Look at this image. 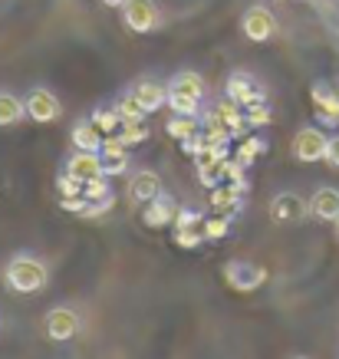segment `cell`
<instances>
[{
  "label": "cell",
  "instance_id": "35",
  "mask_svg": "<svg viewBox=\"0 0 339 359\" xmlns=\"http://www.w3.org/2000/svg\"><path fill=\"white\" fill-rule=\"evenodd\" d=\"M323 162L329 165V168H336L339 172V135H329V145H326V158Z\"/></svg>",
  "mask_w": 339,
  "mask_h": 359
},
{
  "label": "cell",
  "instance_id": "2",
  "mask_svg": "<svg viewBox=\"0 0 339 359\" xmlns=\"http://www.w3.org/2000/svg\"><path fill=\"white\" fill-rule=\"evenodd\" d=\"M221 273H224V283L230 290H237V294H254V290H261L267 283V267L254 261H228Z\"/></svg>",
  "mask_w": 339,
  "mask_h": 359
},
{
  "label": "cell",
  "instance_id": "27",
  "mask_svg": "<svg viewBox=\"0 0 339 359\" xmlns=\"http://www.w3.org/2000/svg\"><path fill=\"white\" fill-rule=\"evenodd\" d=\"M116 109H119L122 122H142V119H148V112L139 106V99L132 96V93H125V96L116 102Z\"/></svg>",
  "mask_w": 339,
  "mask_h": 359
},
{
  "label": "cell",
  "instance_id": "15",
  "mask_svg": "<svg viewBox=\"0 0 339 359\" xmlns=\"http://www.w3.org/2000/svg\"><path fill=\"white\" fill-rule=\"evenodd\" d=\"M129 93L139 99V106H142L148 116H152V112H162L165 106H168V86H165V83H155V79H139Z\"/></svg>",
  "mask_w": 339,
  "mask_h": 359
},
{
  "label": "cell",
  "instance_id": "20",
  "mask_svg": "<svg viewBox=\"0 0 339 359\" xmlns=\"http://www.w3.org/2000/svg\"><path fill=\"white\" fill-rule=\"evenodd\" d=\"M23 119H27V102L7 89H0V129H13Z\"/></svg>",
  "mask_w": 339,
  "mask_h": 359
},
{
  "label": "cell",
  "instance_id": "19",
  "mask_svg": "<svg viewBox=\"0 0 339 359\" xmlns=\"http://www.w3.org/2000/svg\"><path fill=\"white\" fill-rule=\"evenodd\" d=\"M165 86H168V93H185V96H195V99L208 96V83H205V76H198L195 69H181V73H175Z\"/></svg>",
  "mask_w": 339,
  "mask_h": 359
},
{
  "label": "cell",
  "instance_id": "23",
  "mask_svg": "<svg viewBox=\"0 0 339 359\" xmlns=\"http://www.w3.org/2000/svg\"><path fill=\"white\" fill-rule=\"evenodd\" d=\"M263 152H267V139H261V135H244L234 158L247 168V165H254V162H257V155H263Z\"/></svg>",
  "mask_w": 339,
  "mask_h": 359
},
{
  "label": "cell",
  "instance_id": "26",
  "mask_svg": "<svg viewBox=\"0 0 339 359\" xmlns=\"http://www.w3.org/2000/svg\"><path fill=\"white\" fill-rule=\"evenodd\" d=\"M201 231H205V241H221V238H228V231H230V218L228 215H205V224H201Z\"/></svg>",
  "mask_w": 339,
  "mask_h": 359
},
{
  "label": "cell",
  "instance_id": "9",
  "mask_svg": "<svg viewBox=\"0 0 339 359\" xmlns=\"http://www.w3.org/2000/svg\"><path fill=\"white\" fill-rule=\"evenodd\" d=\"M224 96L234 99L241 109H247V106H254V102H267V93L257 86V79H254L251 73H241V69L228 76V83H224Z\"/></svg>",
  "mask_w": 339,
  "mask_h": 359
},
{
  "label": "cell",
  "instance_id": "12",
  "mask_svg": "<svg viewBox=\"0 0 339 359\" xmlns=\"http://www.w3.org/2000/svg\"><path fill=\"white\" fill-rule=\"evenodd\" d=\"M175 215H178V201L162 188V191L142 208V224L145 228H168V224H175Z\"/></svg>",
  "mask_w": 339,
  "mask_h": 359
},
{
  "label": "cell",
  "instance_id": "5",
  "mask_svg": "<svg viewBox=\"0 0 339 359\" xmlns=\"http://www.w3.org/2000/svg\"><path fill=\"white\" fill-rule=\"evenodd\" d=\"M326 145H329V135L317 126H303V129L293 135V145H290V152H293L296 162L303 165H313V162H323L326 158Z\"/></svg>",
  "mask_w": 339,
  "mask_h": 359
},
{
  "label": "cell",
  "instance_id": "37",
  "mask_svg": "<svg viewBox=\"0 0 339 359\" xmlns=\"http://www.w3.org/2000/svg\"><path fill=\"white\" fill-rule=\"evenodd\" d=\"M336 238H339V221H336Z\"/></svg>",
  "mask_w": 339,
  "mask_h": 359
},
{
  "label": "cell",
  "instance_id": "14",
  "mask_svg": "<svg viewBox=\"0 0 339 359\" xmlns=\"http://www.w3.org/2000/svg\"><path fill=\"white\" fill-rule=\"evenodd\" d=\"M63 172H69L73 178H79L83 185H86V182H96V178H106L99 152H79V149L63 162Z\"/></svg>",
  "mask_w": 339,
  "mask_h": 359
},
{
  "label": "cell",
  "instance_id": "24",
  "mask_svg": "<svg viewBox=\"0 0 339 359\" xmlns=\"http://www.w3.org/2000/svg\"><path fill=\"white\" fill-rule=\"evenodd\" d=\"M168 112H175V116H195L201 119V99L195 96H185V93H168Z\"/></svg>",
  "mask_w": 339,
  "mask_h": 359
},
{
  "label": "cell",
  "instance_id": "1",
  "mask_svg": "<svg viewBox=\"0 0 339 359\" xmlns=\"http://www.w3.org/2000/svg\"><path fill=\"white\" fill-rule=\"evenodd\" d=\"M4 280H7L13 294H27V297L40 294L50 283V267L40 257H33V254H13L7 271H4Z\"/></svg>",
  "mask_w": 339,
  "mask_h": 359
},
{
  "label": "cell",
  "instance_id": "21",
  "mask_svg": "<svg viewBox=\"0 0 339 359\" xmlns=\"http://www.w3.org/2000/svg\"><path fill=\"white\" fill-rule=\"evenodd\" d=\"M165 129H168V135L175 142H188L201 132V119H195V116H175V112H172V119H168Z\"/></svg>",
  "mask_w": 339,
  "mask_h": 359
},
{
  "label": "cell",
  "instance_id": "36",
  "mask_svg": "<svg viewBox=\"0 0 339 359\" xmlns=\"http://www.w3.org/2000/svg\"><path fill=\"white\" fill-rule=\"evenodd\" d=\"M99 4H102V7H112V11H122L129 0H99Z\"/></svg>",
  "mask_w": 339,
  "mask_h": 359
},
{
  "label": "cell",
  "instance_id": "18",
  "mask_svg": "<svg viewBox=\"0 0 339 359\" xmlns=\"http://www.w3.org/2000/svg\"><path fill=\"white\" fill-rule=\"evenodd\" d=\"M102 132H99V126L92 119H79L76 126H73V132H69V142H73V149H79V152H99L102 149Z\"/></svg>",
  "mask_w": 339,
  "mask_h": 359
},
{
  "label": "cell",
  "instance_id": "16",
  "mask_svg": "<svg viewBox=\"0 0 339 359\" xmlns=\"http://www.w3.org/2000/svg\"><path fill=\"white\" fill-rule=\"evenodd\" d=\"M310 218L326 221V224H336L339 221V188H317L313 198H310Z\"/></svg>",
  "mask_w": 339,
  "mask_h": 359
},
{
  "label": "cell",
  "instance_id": "32",
  "mask_svg": "<svg viewBox=\"0 0 339 359\" xmlns=\"http://www.w3.org/2000/svg\"><path fill=\"white\" fill-rule=\"evenodd\" d=\"M83 195H86V201H99V198L112 195V185L106 178H96V182H86V185H83Z\"/></svg>",
  "mask_w": 339,
  "mask_h": 359
},
{
  "label": "cell",
  "instance_id": "25",
  "mask_svg": "<svg viewBox=\"0 0 339 359\" xmlns=\"http://www.w3.org/2000/svg\"><path fill=\"white\" fill-rule=\"evenodd\" d=\"M119 139L125 142V145H142V142L152 139V129H148V122H122V129H119Z\"/></svg>",
  "mask_w": 339,
  "mask_h": 359
},
{
  "label": "cell",
  "instance_id": "10",
  "mask_svg": "<svg viewBox=\"0 0 339 359\" xmlns=\"http://www.w3.org/2000/svg\"><path fill=\"white\" fill-rule=\"evenodd\" d=\"M162 191V178L155 168H135L129 175V185H125V198L132 205H148L155 195Z\"/></svg>",
  "mask_w": 339,
  "mask_h": 359
},
{
  "label": "cell",
  "instance_id": "31",
  "mask_svg": "<svg viewBox=\"0 0 339 359\" xmlns=\"http://www.w3.org/2000/svg\"><path fill=\"white\" fill-rule=\"evenodd\" d=\"M112 208H116V195L99 198V201H86V208H83L79 218H102V215H109Z\"/></svg>",
  "mask_w": 339,
  "mask_h": 359
},
{
  "label": "cell",
  "instance_id": "8",
  "mask_svg": "<svg viewBox=\"0 0 339 359\" xmlns=\"http://www.w3.org/2000/svg\"><path fill=\"white\" fill-rule=\"evenodd\" d=\"M270 218L277 224H300V221L310 218V201L300 198L296 191H280L270 201Z\"/></svg>",
  "mask_w": 339,
  "mask_h": 359
},
{
  "label": "cell",
  "instance_id": "30",
  "mask_svg": "<svg viewBox=\"0 0 339 359\" xmlns=\"http://www.w3.org/2000/svg\"><path fill=\"white\" fill-rule=\"evenodd\" d=\"M56 191H60V198L83 195V182H79V178H73L69 172H60V175H56Z\"/></svg>",
  "mask_w": 339,
  "mask_h": 359
},
{
  "label": "cell",
  "instance_id": "22",
  "mask_svg": "<svg viewBox=\"0 0 339 359\" xmlns=\"http://www.w3.org/2000/svg\"><path fill=\"white\" fill-rule=\"evenodd\" d=\"M89 119L96 122L102 135H119V129H122V116H119V109H116V106L92 109V116H89Z\"/></svg>",
  "mask_w": 339,
  "mask_h": 359
},
{
  "label": "cell",
  "instance_id": "6",
  "mask_svg": "<svg viewBox=\"0 0 339 359\" xmlns=\"http://www.w3.org/2000/svg\"><path fill=\"white\" fill-rule=\"evenodd\" d=\"M241 33L251 40V43H267L277 36V17L274 11H267L263 4H254L247 7L241 17Z\"/></svg>",
  "mask_w": 339,
  "mask_h": 359
},
{
  "label": "cell",
  "instance_id": "4",
  "mask_svg": "<svg viewBox=\"0 0 339 359\" xmlns=\"http://www.w3.org/2000/svg\"><path fill=\"white\" fill-rule=\"evenodd\" d=\"M79 330H83V316L73 306H53L43 316V333L50 343H69Z\"/></svg>",
  "mask_w": 339,
  "mask_h": 359
},
{
  "label": "cell",
  "instance_id": "34",
  "mask_svg": "<svg viewBox=\"0 0 339 359\" xmlns=\"http://www.w3.org/2000/svg\"><path fill=\"white\" fill-rule=\"evenodd\" d=\"M60 208H63L66 215H83V208H86V195H73V198H60Z\"/></svg>",
  "mask_w": 339,
  "mask_h": 359
},
{
  "label": "cell",
  "instance_id": "17",
  "mask_svg": "<svg viewBox=\"0 0 339 359\" xmlns=\"http://www.w3.org/2000/svg\"><path fill=\"white\" fill-rule=\"evenodd\" d=\"M244 191L237 185H214L211 188V208L218 211V215H228V218H234V215H241L244 211Z\"/></svg>",
  "mask_w": 339,
  "mask_h": 359
},
{
  "label": "cell",
  "instance_id": "33",
  "mask_svg": "<svg viewBox=\"0 0 339 359\" xmlns=\"http://www.w3.org/2000/svg\"><path fill=\"white\" fill-rule=\"evenodd\" d=\"M201 224H205V215H201V211H188V208H178L175 228H201Z\"/></svg>",
  "mask_w": 339,
  "mask_h": 359
},
{
  "label": "cell",
  "instance_id": "28",
  "mask_svg": "<svg viewBox=\"0 0 339 359\" xmlns=\"http://www.w3.org/2000/svg\"><path fill=\"white\" fill-rule=\"evenodd\" d=\"M175 244L178 248H185V250H195V248H201L205 244V231L201 228H175Z\"/></svg>",
  "mask_w": 339,
  "mask_h": 359
},
{
  "label": "cell",
  "instance_id": "29",
  "mask_svg": "<svg viewBox=\"0 0 339 359\" xmlns=\"http://www.w3.org/2000/svg\"><path fill=\"white\" fill-rule=\"evenodd\" d=\"M244 119H247V126H251V129H261V126H270L274 112H270V106H267V102H254V106H247Z\"/></svg>",
  "mask_w": 339,
  "mask_h": 359
},
{
  "label": "cell",
  "instance_id": "11",
  "mask_svg": "<svg viewBox=\"0 0 339 359\" xmlns=\"http://www.w3.org/2000/svg\"><path fill=\"white\" fill-rule=\"evenodd\" d=\"M99 158H102V172H106V178L129 175V145H125L119 135H106V139H102Z\"/></svg>",
  "mask_w": 339,
  "mask_h": 359
},
{
  "label": "cell",
  "instance_id": "7",
  "mask_svg": "<svg viewBox=\"0 0 339 359\" xmlns=\"http://www.w3.org/2000/svg\"><path fill=\"white\" fill-rule=\"evenodd\" d=\"M122 23L132 33H152L162 23V13L155 7V0H129L122 7Z\"/></svg>",
  "mask_w": 339,
  "mask_h": 359
},
{
  "label": "cell",
  "instance_id": "13",
  "mask_svg": "<svg viewBox=\"0 0 339 359\" xmlns=\"http://www.w3.org/2000/svg\"><path fill=\"white\" fill-rule=\"evenodd\" d=\"M310 96H313L317 119L323 122V126H339V86H329V83H313Z\"/></svg>",
  "mask_w": 339,
  "mask_h": 359
},
{
  "label": "cell",
  "instance_id": "3",
  "mask_svg": "<svg viewBox=\"0 0 339 359\" xmlns=\"http://www.w3.org/2000/svg\"><path fill=\"white\" fill-rule=\"evenodd\" d=\"M23 102H27V119L36 122V126H50V122H56L63 116V102L56 99L53 89L46 86H33L23 96Z\"/></svg>",
  "mask_w": 339,
  "mask_h": 359
}]
</instances>
